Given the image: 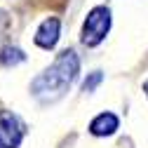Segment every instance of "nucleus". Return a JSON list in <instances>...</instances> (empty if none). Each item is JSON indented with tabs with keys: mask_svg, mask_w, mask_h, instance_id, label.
Here are the masks:
<instances>
[{
	"mask_svg": "<svg viewBox=\"0 0 148 148\" xmlns=\"http://www.w3.org/2000/svg\"><path fill=\"white\" fill-rule=\"evenodd\" d=\"M108 28H110V12H108V7H94V10L87 14V19H85L82 42L89 45V47L99 45L106 38Z\"/></svg>",
	"mask_w": 148,
	"mask_h": 148,
	"instance_id": "obj_2",
	"label": "nucleus"
},
{
	"mask_svg": "<svg viewBox=\"0 0 148 148\" xmlns=\"http://www.w3.org/2000/svg\"><path fill=\"white\" fill-rule=\"evenodd\" d=\"M101 80H103V75H101L99 71H94V73H92V75L82 82V92H94V87H97Z\"/></svg>",
	"mask_w": 148,
	"mask_h": 148,
	"instance_id": "obj_7",
	"label": "nucleus"
},
{
	"mask_svg": "<svg viewBox=\"0 0 148 148\" xmlns=\"http://www.w3.org/2000/svg\"><path fill=\"white\" fill-rule=\"evenodd\" d=\"M24 136V125L14 113L0 110V148H16Z\"/></svg>",
	"mask_w": 148,
	"mask_h": 148,
	"instance_id": "obj_3",
	"label": "nucleus"
},
{
	"mask_svg": "<svg viewBox=\"0 0 148 148\" xmlns=\"http://www.w3.org/2000/svg\"><path fill=\"white\" fill-rule=\"evenodd\" d=\"M143 92H146V97H148V80L143 82Z\"/></svg>",
	"mask_w": 148,
	"mask_h": 148,
	"instance_id": "obj_8",
	"label": "nucleus"
},
{
	"mask_svg": "<svg viewBox=\"0 0 148 148\" xmlns=\"http://www.w3.org/2000/svg\"><path fill=\"white\" fill-rule=\"evenodd\" d=\"M78 71H80V61H78V54L73 49L61 52L57 61H54L47 71H42L38 78L31 82V92L33 97L49 103V101H57L66 94V89L71 87V82L78 78Z\"/></svg>",
	"mask_w": 148,
	"mask_h": 148,
	"instance_id": "obj_1",
	"label": "nucleus"
},
{
	"mask_svg": "<svg viewBox=\"0 0 148 148\" xmlns=\"http://www.w3.org/2000/svg\"><path fill=\"white\" fill-rule=\"evenodd\" d=\"M57 40H59V19L49 16L40 24L38 33H35V45H40L42 49H52L57 45Z\"/></svg>",
	"mask_w": 148,
	"mask_h": 148,
	"instance_id": "obj_4",
	"label": "nucleus"
},
{
	"mask_svg": "<svg viewBox=\"0 0 148 148\" xmlns=\"http://www.w3.org/2000/svg\"><path fill=\"white\" fill-rule=\"evenodd\" d=\"M26 57H24V52L19 47H5L3 52H0V61H3L5 66H14V64H19Z\"/></svg>",
	"mask_w": 148,
	"mask_h": 148,
	"instance_id": "obj_6",
	"label": "nucleus"
},
{
	"mask_svg": "<svg viewBox=\"0 0 148 148\" xmlns=\"http://www.w3.org/2000/svg\"><path fill=\"white\" fill-rule=\"evenodd\" d=\"M115 129H118V118L113 113H101V115H97L94 120H92V125H89V132L94 134V136L113 134Z\"/></svg>",
	"mask_w": 148,
	"mask_h": 148,
	"instance_id": "obj_5",
	"label": "nucleus"
}]
</instances>
